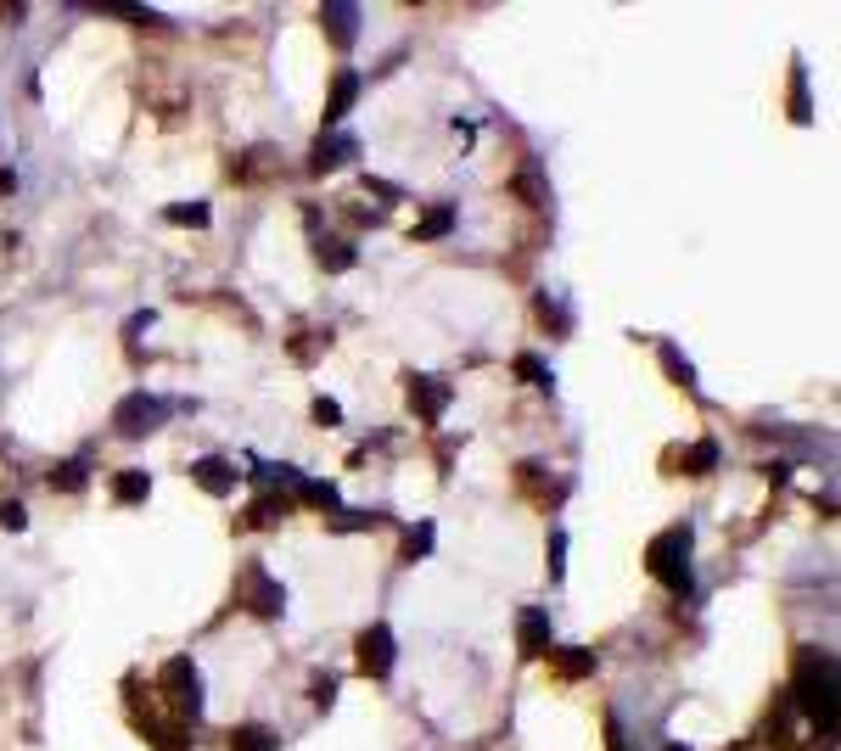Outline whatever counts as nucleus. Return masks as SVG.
Instances as JSON below:
<instances>
[{
    "label": "nucleus",
    "instance_id": "2",
    "mask_svg": "<svg viewBox=\"0 0 841 751\" xmlns=\"http://www.w3.org/2000/svg\"><path fill=\"white\" fill-rule=\"evenodd\" d=\"M690 527H668V533H656L651 550H645V567L651 578L668 589V595H690Z\"/></svg>",
    "mask_w": 841,
    "mask_h": 751
},
{
    "label": "nucleus",
    "instance_id": "30",
    "mask_svg": "<svg viewBox=\"0 0 841 751\" xmlns=\"http://www.w3.org/2000/svg\"><path fill=\"white\" fill-rule=\"evenodd\" d=\"M561 555H567V533H550V578H561V572H567V561H561Z\"/></svg>",
    "mask_w": 841,
    "mask_h": 751
},
{
    "label": "nucleus",
    "instance_id": "26",
    "mask_svg": "<svg viewBox=\"0 0 841 751\" xmlns=\"http://www.w3.org/2000/svg\"><path fill=\"white\" fill-rule=\"evenodd\" d=\"M298 494L309 499V505H337V488H331V482H303L298 477Z\"/></svg>",
    "mask_w": 841,
    "mask_h": 751
},
{
    "label": "nucleus",
    "instance_id": "13",
    "mask_svg": "<svg viewBox=\"0 0 841 751\" xmlns=\"http://www.w3.org/2000/svg\"><path fill=\"white\" fill-rule=\"evenodd\" d=\"M225 740H230V751H281V735L264 729V723H236Z\"/></svg>",
    "mask_w": 841,
    "mask_h": 751
},
{
    "label": "nucleus",
    "instance_id": "18",
    "mask_svg": "<svg viewBox=\"0 0 841 751\" xmlns=\"http://www.w3.org/2000/svg\"><path fill=\"white\" fill-rule=\"evenodd\" d=\"M286 511H292V499H275V494H264V499H253V511H247V527H275Z\"/></svg>",
    "mask_w": 841,
    "mask_h": 751
},
{
    "label": "nucleus",
    "instance_id": "12",
    "mask_svg": "<svg viewBox=\"0 0 841 751\" xmlns=\"http://www.w3.org/2000/svg\"><path fill=\"white\" fill-rule=\"evenodd\" d=\"M320 23H326V34H331L337 51H348L354 34H359V12H354V6H320Z\"/></svg>",
    "mask_w": 841,
    "mask_h": 751
},
{
    "label": "nucleus",
    "instance_id": "8",
    "mask_svg": "<svg viewBox=\"0 0 841 751\" xmlns=\"http://www.w3.org/2000/svg\"><path fill=\"white\" fill-rule=\"evenodd\" d=\"M516 645H522V656H550V611L539 606H522L516 611Z\"/></svg>",
    "mask_w": 841,
    "mask_h": 751
},
{
    "label": "nucleus",
    "instance_id": "22",
    "mask_svg": "<svg viewBox=\"0 0 841 751\" xmlns=\"http://www.w3.org/2000/svg\"><path fill=\"white\" fill-rule=\"evenodd\" d=\"M713 466H718V443H696V449L685 454V471H690V477H707Z\"/></svg>",
    "mask_w": 841,
    "mask_h": 751
},
{
    "label": "nucleus",
    "instance_id": "25",
    "mask_svg": "<svg viewBox=\"0 0 841 751\" xmlns=\"http://www.w3.org/2000/svg\"><path fill=\"white\" fill-rule=\"evenodd\" d=\"M376 522H382L376 511H337V516H331V527H337V533H359V527H376Z\"/></svg>",
    "mask_w": 841,
    "mask_h": 751
},
{
    "label": "nucleus",
    "instance_id": "7",
    "mask_svg": "<svg viewBox=\"0 0 841 751\" xmlns=\"http://www.w3.org/2000/svg\"><path fill=\"white\" fill-rule=\"evenodd\" d=\"M404 398H410V410L421 415V421H443V410H449L455 387L438 382V376H404Z\"/></svg>",
    "mask_w": 841,
    "mask_h": 751
},
{
    "label": "nucleus",
    "instance_id": "4",
    "mask_svg": "<svg viewBox=\"0 0 841 751\" xmlns=\"http://www.w3.org/2000/svg\"><path fill=\"white\" fill-rule=\"evenodd\" d=\"M236 606H247L253 617H281V611H286V589L264 567H258V561H247L242 578H236Z\"/></svg>",
    "mask_w": 841,
    "mask_h": 751
},
{
    "label": "nucleus",
    "instance_id": "17",
    "mask_svg": "<svg viewBox=\"0 0 841 751\" xmlns=\"http://www.w3.org/2000/svg\"><path fill=\"white\" fill-rule=\"evenodd\" d=\"M516 376H522L528 387H539V393H550V387H556V376H550V365H544L539 354H516Z\"/></svg>",
    "mask_w": 841,
    "mask_h": 751
},
{
    "label": "nucleus",
    "instance_id": "9",
    "mask_svg": "<svg viewBox=\"0 0 841 751\" xmlns=\"http://www.w3.org/2000/svg\"><path fill=\"white\" fill-rule=\"evenodd\" d=\"M191 477H197L202 488H208V494H219V499H225V494H236V482H242V471L230 466L225 454H202L197 466H191Z\"/></svg>",
    "mask_w": 841,
    "mask_h": 751
},
{
    "label": "nucleus",
    "instance_id": "31",
    "mask_svg": "<svg viewBox=\"0 0 841 751\" xmlns=\"http://www.w3.org/2000/svg\"><path fill=\"white\" fill-rule=\"evenodd\" d=\"M331 695H337V679H331V673H326V679H314V707L326 712V707H331Z\"/></svg>",
    "mask_w": 841,
    "mask_h": 751
},
{
    "label": "nucleus",
    "instance_id": "10",
    "mask_svg": "<svg viewBox=\"0 0 841 751\" xmlns=\"http://www.w3.org/2000/svg\"><path fill=\"white\" fill-rule=\"evenodd\" d=\"M354 152H359L354 135H320V146H314V157H309V169H314V174H331V169H343Z\"/></svg>",
    "mask_w": 841,
    "mask_h": 751
},
{
    "label": "nucleus",
    "instance_id": "5",
    "mask_svg": "<svg viewBox=\"0 0 841 751\" xmlns=\"http://www.w3.org/2000/svg\"><path fill=\"white\" fill-rule=\"evenodd\" d=\"M163 415H169V404H163V398L129 393V398H118L113 426H118V438H146V432H157V426H163Z\"/></svg>",
    "mask_w": 841,
    "mask_h": 751
},
{
    "label": "nucleus",
    "instance_id": "29",
    "mask_svg": "<svg viewBox=\"0 0 841 751\" xmlns=\"http://www.w3.org/2000/svg\"><path fill=\"white\" fill-rule=\"evenodd\" d=\"M427 550H432V527L421 522V527H415V533H410V539H404V555H410V561H415V555H427Z\"/></svg>",
    "mask_w": 841,
    "mask_h": 751
},
{
    "label": "nucleus",
    "instance_id": "27",
    "mask_svg": "<svg viewBox=\"0 0 841 751\" xmlns=\"http://www.w3.org/2000/svg\"><path fill=\"white\" fill-rule=\"evenodd\" d=\"M791 118H802V124H808V85H802V68L797 73H791Z\"/></svg>",
    "mask_w": 841,
    "mask_h": 751
},
{
    "label": "nucleus",
    "instance_id": "21",
    "mask_svg": "<svg viewBox=\"0 0 841 751\" xmlns=\"http://www.w3.org/2000/svg\"><path fill=\"white\" fill-rule=\"evenodd\" d=\"M51 488H62V494H79V488H85V460H62V466L51 471Z\"/></svg>",
    "mask_w": 841,
    "mask_h": 751
},
{
    "label": "nucleus",
    "instance_id": "32",
    "mask_svg": "<svg viewBox=\"0 0 841 751\" xmlns=\"http://www.w3.org/2000/svg\"><path fill=\"white\" fill-rule=\"evenodd\" d=\"M314 421L337 426V421H343V410H337V404H331V398H314Z\"/></svg>",
    "mask_w": 841,
    "mask_h": 751
},
{
    "label": "nucleus",
    "instance_id": "28",
    "mask_svg": "<svg viewBox=\"0 0 841 751\" xmlns=\"http://www.w3.org/2000/svg\"><path fill=\"white\" fill-rule=\"evenodd\" d=\"M0 527H6V533H23V527H29V511H23L17 499H6V505H0Z\"/></svg>",
    "mask_w": 841,
    "mask_h": 751
},
{
    "label": "nucleus",
    "instance_id": "24",
    "mask_svg": "<svg viewBox=\"0 0 841 751\" xmlns=\"http://www.w3.org/2000/svg\"><path fill=\"white\" fill-rule=\"evenodd\" d=\"M511 191H522L528 202H550V191H544V180H539V169H522L511 180Z\"/></svg>",
    "mask_w": 841,
    "mask_h": 751
},
{
    "label": "nucleus",
    "instance_id": "1",
    "mask_svg": "<svg viewBox=\"0 0 841 751\" xmlns=\"http://www.w3.org/2000/svg\"><path fill=\"white\" fill-rule=\"evenodd\" d=\"M791 695H797V707L830 735V729H836V656L830 651H802Z\"/></svg>",
    "mask_w": 841,
    "mask_h": 751
},
{
    "label": "nucleus",
    "instance_id": "3",
    "mask_svg": "<svg viewBox=\"0 0 841 751\" xmlns=\"http://www.w3.org/2000/svg\"><path fill=\"white\" fill-rule=\"evenodd\" d=\"M157 690L169 695V707L180 723H197L202 718V679H197V662L191 656H169L157 667Z\"/></svg>",
    "mask_w": 841,
    "mask_h": 751
},
{
    "label": "nucleus",
    "instance_id": "6",
    "mask_svg": "<svg viewBox=\"0 0 841 751\" xmlns=\"http://www.w3.org/2000/svg\"><path fill=\"white\" fill-rule=\"evenodd\" d=\"M354 651H359V673H365V679H387V673H393V628L371 623L359 634Z\"/></svg>",
    "mask_w": 841,
    "mask_h": 751
},
{
    "label": "nucleus",
    "instance_id": "11",
    "mask_svg": "<svg viewBox=\"0 0 841 751\" xmlns=\"http://www.w3.org/2000/svg\"><path fill=\"white\" fill-rule=\"evenodd\" d=\"M354 96H359V73L354 68H343L337 79H331V101H326V129H337L348 118V107H354Z\"/></svg>",
    "mask_w": 841,
    "mask_h": 751
},
{
    "label": "nucleus",
    "instance_id": "20",
    "mask_svg": "<svg viewBox=\"0 0 841 751\" xmlns=\"http://www.w3.org/2000/svg\"><path fill=\"white\" fill-rule=\"evenodd\" d=\"M314 258H320V264H326V270H354V247H348V241H320V247H314Z\"/></svg>",
    "mask_w": 841,
    "mask_h": 751
},
{
    "label": "nucleus",
    "instance_id": "19",
    "mask_svg": "<svg viewBox=\"0 0 841 751\" xmlns=\"http://www.w3.org/2000/svg\"><path fill=\"white\" fill-rule=\"evenodd\" d=\"M662 365H668V376H673L679 387H685V393H696V365H690V359L679 354L673 342H662Z\"/></svg>",
    "mask_w": 841,
    "mask_h": 751
},
{
    "label": "nucleus",
    "instance_id": "33",
    "mask_svg": "<svg viewBox=\"0 0 841 751\" xmlns=\"http://www.w3.org/2000/svg\"><path fill=\"white\" fill-rule=\"evenodd\" d=\"M6 191H17V174L12 169H0V197H6Z\"/></svg>",
    "mask_w": 841,
    "mask_h": 751
},
{
    "label": "nucleus",
    "instance_id": "23",
    "mask_svg": "<svg viewBox=\"0 0 841 751\" xmlns=\"http://www.w3.org/2000/svg\"><path fill=\"white\" fill-rule=\"evenodd\" d=\"M169 225H208V202H174Z\"/></svg>",
    "mask_w": 841,
    "mask_h": 751
},
{
    "label": "nucleus",
    "instance_id": "15",
    "mask_svg": "<svg viewBox=\"0 0 841 751\" xmlns=\"http://www.w3.org/2000/svg\"><path fill=\"white\" fill-rule=\"evenodd\" d=\"M146 494H152V477H146V471H118V482H113L118 505H141Z\"/></svg>",
    "mask_w": 841,
    "mask_h": 751
},
{
    "label": "nucleus",
    "instance_id": "14",
    "mask_svg": "<svg viewBox=\"0 0 841 751\" xmlns=\"http://www.w3.org/2000/svg\"><path fill=\"white\" fill-rule=\"evenodd\" d=\"M550 667H556L561 679H589V673H595V651H578V645L550 651Z\"/></svg>",
    "mask_w": 841,
    "mask_h": 751
},
{
    "label": "nucleus",
    "instance_id": "16",
    "mask_svg": "<svg viewBox=\"0 0 841 751\" xmlns=\"http://www.w3.org/2000/svg\"><path fill=\"white\" fill-rule=\"evenodd\" d=\"M449 230H455V208H449V202H438V208H432L427 219L410 230V236H415V241H438V236H449Z\"/></svg>",
    "mask_w": 841,
    "mask_h": 751
}]
</instances>
